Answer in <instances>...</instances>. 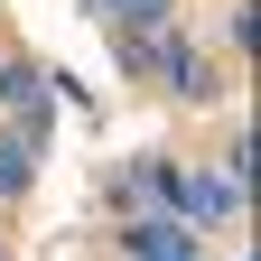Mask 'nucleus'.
Listing matches in <instances>:
<instances>
[{"instance_id":"obj_2","label":"nucleus","mask_w":261,"mask_h":261,"mask_svg":"<svg viewBox=\"0 0 261 261\" xmlns=\"http://www.w3.org/2000/svg\"><path fill=\"white\" fill-rule=\"evenodd\" d=\"M0 93H10L19 112H38V75H28V65H0Z\"/></svg>"},{"instance_id":"obj_1","label":"nucleus","mask_w":261,"mask_h":261,"mask_svg":"<svg viewBox=\"0 0 261 261\" xmlns=\"http://www.w3.org/2000/svg\"><path fill=\"white\" fill-rule=\"evenodd\" d=\"M121 252H130V261H196V243L177 233V224H130Z\"/></svg>"},{"instance_id":"obj_4","label":"nucleus","mask_w":261,"mask_h":261,"mask_svg":"<svg viewBox=\"0 0 261 261\" xmlns=\"http://www.w3.org/2000/svg\"><path fill=\"white\" fill-rule=\"evenodd\" d=\"M0 261H10V252H0Z\"/></svg>"},{"instance_id":"obj_3","label":"nucleus","mask_w":261,"mask_h":261,"mask_svg":"<svg viewBox=\"0 0 261 261\" xmlns=\"http://www.w3.org/2000/svg\"><path fill=\"white\" fill-rule=\"evenodd\" d=\"M19 187H28V140L0 149V196H19Z\"/></svg>"}]
</instances>
